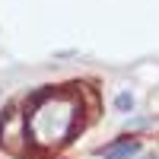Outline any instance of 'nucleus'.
<instances>
[{
    "instance_id": "obj_2",
    "label": "nucleus",
    "mask_w": 159,
    "mask_h": 159,
    "mask_svg": "<svg viewBox=\"0 0 159 159\" xmlns=\"http://www.w3.org/2000/svg\"><path fill=\"white\" fill-rule=\"evenodd\" d=\"M134 105H137L134 92H118V96H115V111H121V115H130V111H134Z\"/></svg>"
},
{
    "instance_id": "obj_1",
    "label": "nucleus",
    "mask_w": 159,
    "mask_h": 159,
    "mask_svg": "<svg viewBox=\"0 0 159 159\" xmlns=\"http://www.w3.org/2000/svg\"><path fill=\"white\" fill-rule=\"evenodd\" d=\"M137 153H140V140L137 137H118V140L105 143L99 150L102 159H134Z\"/></svg>"
}]
</instances>
